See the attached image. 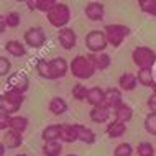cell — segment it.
I'll return each instance as SVG.
<instances>
[{
	"instance_id": "obj_17",
	"label": "cell",
	"mask_w": 156,
	"mask_h": 156,
	"mask_svg": "<svg viewBox=\"0 0 156 156\" xmlns=\"http://www.w3.org/2000/svg\"><path fill=\"white\" fill-rule=\"evenodd\" d=\"M87 104L90 107H100L105 105V89L99 86L89 87V94H87Z\"/></svg>"
},
{
	"instance_id": "obj_4",
	"label": "cell",
	"mask_w": 156,
	"mask_h": 156,
	"mask_svg": "<svg viewBox=\"0 0 156 156\" xmlns=\"http://www.w3.org/2000/svg\"><path fill=\"white\" fill-rule=\"evenodd\" d=\"M133 64L138 66V69L143 67H154L156 64V51L150 46H136L132 53Z\"/></svg>"
},
{
	"instance_id": "obj_23",
	"label": "cell",
	"mask_w": 156,
	"mask_h": 156,
	"mask_svg": "<svg viewBox=\"0 0 156 156\" xmlns=\"http://www.w3.org/2000/svg\"><path fill=\"white\" fill-rule=\"evenodd\" d=\"M48 108L53 115H64L67 108H69V105H67V102L62 97H53L48 104Z\"/></svg>"
},
{
	"instance_id": "obj_36",
	"label": "cell",
	"mask_w": 156,
	"mask_h": 156,
	"mask_svg": "<svg viewBox=\"0 0 156 156\" xmlns=\"http://www.w3.org/2000/svg\"><path fill=\"white\" fill-rule=\"evenodd\" d=\"M12 117L13 115H10L8 112H5V110H0V128L2 130H7L10 128V122H12Z\"/></svg>"
},
{
	"instance_id": "obj_19",
	"label": "cell",
	"mask_w": 156,
	"mask_h": 156,
	"mask_svg": "<svg viewBox=\"0 0 156 156\" xmlns=\"http://www.w3.org/2000/svg\"><path fill=\"white\" fill-rule=\"evenodd\" d=\"M138 77V84L143 87H153L156 82V74L153 71V67H143V69H138L136 73Z\"/></svg>"
},
{
	"instance_id": "obj_43",
	"label": "cell",
	"mask_w": 156,
	"mask_h": 156,
	"mask_svg": "<svg viewBox=\"0 0 156 156\" xmlns=\"http://www.w3.org/2000/svg\"><path fill=\"white\" fill-rule=\"evenodd\" d=\"M18 2H20V3H22V2H23V3H27V2H28V0H18Z\"/></svg>"
},
{
	"instance_id": "obj_14",
	"label": "cell",
	"mask_w": 156,
	"mask_h": 156,
	"mask_svg": "<svg viewBox=\"0 0 156 156\" xmlns=\"http://www.w3.org/2000/svg\"><path fill=\"white\" fill-rule=\"evenodd\" d=\"M2 143L7 146L8 150H16L23 145V133H18L15 130H7L3 133Z\"/></svg>"
},
{
	"instance_id": "obj_37",
	"label": "cell",
	"mask_w": 156,
	"mask_h": 156,
	"mask_svg": "<svg viewBox=\"0 0 156 156\" xmlns=\"http://www.w3.org/2000/svg\"><path fill=\"white\" fill-rule=\"evenodd\" d=\"M146 107H148L150 112H156V92H153V94L148 97V100H146Z\"/></svg>"
},
{
	"instance_id": "obj_1",
	"label": "cell",
	"mask_w": 156,
	"mask_h": 156,
	"mask_svg": "<svg viewBox=\"0 0 156 156\" xmlns=\"http://www.w3.org/2000/svg\"><path fill=\"white\" fill-rule=\"evenodd\" d=\"M69 71L79 81H87V79L94 77V74L97 73L95 66L92 64L89 56H82V54H79L69 61Z\"/></svg>"
},
{
	"instance_id": "obj_20",
	"label": "cell",
	"mask_w": 156,
	"mask_h": 156,
	"mask_svg": "<svg viewBox=\"0 0 156 156\" xmlns=\"http://www.w3.org/2000/svg\"><path fill=\"white\" fill-rule=\"evenodd\" d=\"M76 130H77V141L86 143V145H94L97 136L94 133V130H90L89 126L82 125V123H76Z\"/></svg>"
},
{
	"instance_id": "obj_28",
	"label": "cell",
	"mask_w": 156,
	"mask_h": 156,
	"mask_svg": "<svg viewBox=\"0 0 156 156\" xmlns=\"http://www.w3.org/2000/svg\"><path fill=\"white\" fill-rule=\"evenodd\" d=\"M35 67H36V73L43 79L51 81V61L49 59H38Z\"/></svg>"
},
{
	"instance_id": "obj_34",
	"label": "cell",
	"mask_w": 156,
	"mask_h": 156,
	"mask_svg": "<svg viewBox=\"0 0 156 156\" xmlns=\"http://www.w3.org/2000/svg\"><path fill=\"white\" fill-rule=\"evenodd\" d=\"M3 18H5L8 28H16L20 23H22V16H20L18 12H8Z\"/></svg>"
},
{
	"instance_id": "obj_18",
	"label": "cell",
	"mask_w": 156,
	"mask_h": 156,
	"mask_svg": "<svg viewBox=\"0 0 156 156\" xmlns=\"http://www.w3.org/2000/svg\"><path fill=\"white\" fill-rule=\"evenodd\" d=\"M126 132V123L120 120H115L113 119L112 122H108L107 123V128H105V133H107L108 138H112V140H117V138H122Z\"/></svg>"
},
{
	"instance_id": "obj_31",
	"label": "cell",
	"mask_w": 156,
	"mask_h": 156,
	"mask_svg": "<svg viewBox=\"0 0 156 156\" xmlns=\"http://www.w3.org/2000/svg\"><path fill=\"white\" fill-rule=\"evenodd\" d=\"M143 126L148 135L156 136V112H148V115L145 117V122H143Z\"/></svg>"
},
{
	"instance_id": "obj_40",
	"label": "cell",
	"mask_w": 156,
	"mask_h": 156,
	"mask_svg": "<svg viewBox=\"0 0 156 156\" xmlns=\"http://www.w3.org/2000/svg\"><path fill=\"white\" fill-rule=\"evenodd\" d=\"M5 151H7V146L3 143H0V156H5Z\"/></svg>"
},
{
	"instance_id": "obj_27",
	"label": "cell",
	"mask_w": 156,
	"mask_h": 156,
	"mask_svg": "<svg viewBox=\"0 0 156 156\" xmlns=\"http://www.w3.org/2000/svg\"><path fill=\"white\" fill-rule=\"evenodd\" d=\"M28 125H30L28 117H25V115H13V117H12L10 128H8V130H15V132H18V133H25V130L28 128Z\"/></svg>"
},
{
	"instance_id": "obj_12",
	"label": "cell",
	"mask_w": 156,
	"mask_h": 156,
	"mask_svg": "<svg viewBox=\"0 0 156 156\" xmlns=\"http://www.w3.org/2000/svg\"><path fill=\"white\" fill-rule=\"evenodd\" d=\"M120 104H123L120 87H108V89H105V105L110 110H115Z\"/></svg>"
},
{
	"instance_id": "obj_22",
	"label": "cell",
	"mask_w": 156,
	"mask_h": 156,
	"mask_svg": "<svg viewBox=\"0 0 156 156\" xmlns=\"http://www.w3.org/2000/svg\"><path fill=\"white\" fill-rule=\"evenodd\" d=\"M56 3H58L56 0H28L27 7L33 12L36 10V12H44V13H48Z\"/></svg>"
},
{
	"instance_id": "obj_35",
	"label": "cell",
	"mask_w": 156,
	"mask_h": 156,
	"mask_svg": "<svg viewBox=\"0 0 156 156\" xmlns=\"http://www.w3.org/2000/svg\"><path fill=\"white\" fill-rule=\"evenodd\" d=\"M10 71H12V62L8 58L2 56L0 58V76L5 77V76H10Z\"/></svg>"
},
{
	"instance_id": "obj_3",
	"label": "cell",
	"mask_w": 156,
	"mask_h": 156,
	"mask_svg": "<svg viewBox=\"0 0 156 156\" xmlns=\"http://www.w3.org/2000/svg\"><path fill=\"white\" fill-rule=\"evenodd\" d=\"M23 102H25V94H20V92L7 89L2 95H0V110H5V112L10 113V115H15V113L22 108Z\"/></svg>"
},
{
	"instance_id": "obj_41",
	"label": "cell",
	"mask_w": 156,
	"mask_h": 156,
	"mask_svg": "<svg viewBox=\"0 0 156 156\" xmlns=\"http://www.w3.org/2000/svg\"><path fill=\"white\" fill-rule=\"evenodd\" d=\"M0 25H2V27H0V31H5V28H7V22H5V18H2V22H0Z\"/></svg>"
},
{
	"instance_id": "obj_10",
	"label": "cell",
	"mask_w": 156,
	"mask_h": 156,
	"mask_svg": "<svg viewBox=\"0 0 156 156\" xmlns=\"http://www.w3.org/2000/svg\"><path fill=\"white\" fill-rule=\"evenodd\" d=\"M49 61H51V81L66 77V74L69 73V62L61 56L53 58Z\"/></svg>"
},
{
	"instance_id": "obj_24",
	"label": "cell",
	"mask_w": 156,
	"mask_h": 156,
	"mask_svg": "<svg viewBox=\"0 0 156 156\" xmlns=\"http://www.w3.org/2000/svg\"><path fill=\"white\" fill-rule=\"evenodd\" d=\"M113 119L115 120H120V122H123V123H128L130 120L133 119V108L130 107L128 104H120L119 107L115 108V110H113Z\"/></svg>"
},
{
	"instance_id": "obj_15",
	"label": "cell",
	"mask_w": 156,
	"mask_h": 156,
	"mask_svg": "<svg viewBox=\"0 0 156 156\" xmlns=\"http://www.w3.org/2000/svg\"><path fill=\"white\" fill-rule=\"evenodd\" d=\"M61 133H62V123H51L41 130V140L44 143L58 141V140H61Z\"/></svg>"
},
{
	"instance_id": "obj_16",
	"label": "cell",
	"mask_w": 156,
	"mask_h": 156,
	"mask_svg": "<svg viewBox=\"0 0 156 156\" xmlns=\"http://www.w3.org/2000/svg\"><path fill=\"white\" fill-rule=\"evenodd\" d=\"M89 56V59L92 61V64L95 66V69L97 71H105V69H108L112 64V58H110V54H107V53H89L87 54Z\"/></svg>"
},
{
	"instance_id": "obj_7",
	"label": "cell",
	"mask_w": 156,
	"mask_h": 156,
	"mask_svg": "<svg viewBox=\"0 0 156 156\" xmlns=\"http://www.w3.org/2000/svg\"><path fill=\"white\" fill-rule=\"evenodd\" d=\"M23 41H25V44L30 46V48L40 49V48H43L44 43H46V33L41 27H31L25 31Z\"/></svg>"
},
{
	"instance_id": "obj_25",
	"label": "cell",
	"mask_w": 156,
	"mask_h": 156,
	"mask_svg": "<svg viewBox=\"0 0 156 156\" xmlns=\"http://www.w3.org/2000/svg\"><path fill=\"white\" fill-rule=\"evenodd\" d=\"M5 49L8 51V54H12V56H15V58H22L27 54V46H25V43H22V41H18V40L7 41Z\"/></svg>"
},
{
	"instance_id": "obj_11",
	"label": "cell",
	"mask_w": 156,
	"mask_h": 156,
	"mask_svg": "<svg viewBox=\"0 0 156 156\" xmlns=\"http://www.w3.org/2000/svg\"><path fill=\"white\" fill-rule=\"evenodd\" d=\"M84 13L90 22H102L105 16V7L100 2H89L84 8Z\"/></svg>"
},
{
	"instance_id": "obj_21",
	"label": "cell",
	"mask_w": 156,
	"mask_h": 156,
	"mask_svg": "<svg viewBox=\"0 0 156 156\" xmlns=\"http://www.w3.org/2000/svg\"><path fill=\"white\" fill-rule=\"evenodd\" d=\"M138 86V77L133 73H123L119 77V87L125 92H133Z\"/></svg>"
},
{
	"instance_id": "obj_5",
	"label": "cell",
	"mask_w": 156,
	"mask_h": 156,
	"mask_svg": "<svg viewBox=\"0 0 156 156\" xmlns=\"http://www.w3.org/2000/svg\"><path fill=\"white\" fill-rule=\"evenodd\" d=\"M104 31H105V36H107V40H108V44L113 46V48L122 46V43L125 41V38L130 35V28L126 27V25H122V23L105 25Z\"/></svg>"
},
{
	"instance_id": "obj_30",
	"label": "cell",
	"mask_w": 156,
	"mask_h": 156,
	"mask_svg": "<svg viewBox=\"0 0 156 156\" xmlns=\"http://www.w3.org/2000/svg\"><path fill=\"white\" fill-rule=\"evenodd\" d=\"M71 94H73V99L76 100H87V94H89V87H86L82 82H77L73 86V90H71Z\"/></svg>"
},
{
	"instance_id": "obj_44",
	"label": "cell",
	"mask_w": 156,
	"mask_h": 156,
	"mask_svg": "<svg viewBox=\"0 0 156 156\" xmlns=\"http://www.w3.org/2000/svg\"><path fill=\"white\" fill-rule=\"evenodd\" d=\"M15 156H28V154H23V153H22V154H15Z\"/></svg>"
},
{
	"instance_id": "obj_26",
	"label": "cell",
	"mask_w": 156,
	"mask_h": 156,
	"mask_svg": "<svg viewBox=\"0 0 156 156\" xmlns=\"http://www.w3.org/2000/svg\"><path fill=\"white\" fill-rule=\"evenodd\" d=\"M61 141H64V143L77 141V130H76V123H62Z\"/></svg>"
},
{
	"instance_id": "obj_8",
	"label": "cell",
	"mask_w": 156,
	"mask_h": 156,
	"mask_svg": "<svg viewBox=\"0 0 156 156\" xmlns=\"http://www.w3.org/2000/svg\"><path fill=\"white\" fill-rule=\"evenodd\" d=\"M28 87H30V79H28V76L25 73H22V71L12 73L7 77V89L20 92V94H27Z\"/></svg>"
},
{
	"instance_id": "obj_38",
	"label": "cell",
	"mask_w": 156,
	"mask_h": 156,
	"mask_svg": "<svg viewBox=\"0 0 156 156\" xmlns=\"http://www.w3.org/2000/svg\"><path fill=\"white\" fill-rule=\"evenodd\" d=\"M143 12L148 13V15H151V16H156V0H151V2L148 3V7H146Z\"/></svg>"
},
{
	"instance_id": "obj_42",
	"label": "cell",
	"mask_w": 156,
	"mask_h": 156,
	"mask_svg": "<svg viewBox=\"0 0 156 156\" xmlns=\"http://www.w3.org/2000/svg\"><path fill=\"white\" fill-rule=\"evenodd\" d=\"M66 156H79V154H74V153H69V154H66Z\"/></svg>"
},
{
	"instance_id": "obj_13",
	"label": "cell",
	"mask_w": 156,
	"mask_h": 156,
	"mask_svg": "<svg viewBox=\"0 0 156 156\" xmlns=\"http://www.w3.org/2000/svg\"><path fill=\"white\" fill-rule=\"evenodd\" d=\"M112 110L107 107V105H100V107H92L89 112V119L94 122V123H107L110 120Z\"/></svg>"
},
{
	"instance_id": "obj_9",
	"label": "cell",
	"mask_w": 156,
	"mask_h": 156,
	"mask_svg": "<svg viewBox=\"0 0 156 156\" xmlns=\"http://www.w3.org/2000/svg\"><path fill=\"white\" fill-rule=\"evenodd\" d=\"M58 43L61 44V48L64 49H73L76 44H77V35L73 28L66 27L58 30Z\"/></svg>"
},
{
	"instance_id": "obj_32",
	"label": "cell",
	"mask_w": 156,
	"mask_h": 156,
	"mask_svg": "<svg viewBox=\"0 0 156 156\" xmlns=\"http://www.w3.org/2000/svg\"><path fill=\"white\" fill-rule=\"evenodd\" d=\"M133 146L130 143H120L113 150V156H133Z\"/></svg>"
},
{
	"instance_id": "obj_33",
	"label": "cell",
	"mask_w": 156,
	"mask_h": 156,
	"mask_svg": "<svg viewBox=\"0 0 156 156\" xmlns=\"http://www.w3.org/2000/svg\"><path fill=\"white\" fill-rule=\"evenodd\" d=\"M136 154H138V156H154L153 145H151V143H148V141L138 143V146H136Z\"/></svg>"
},
{
	"instance_id": "obj_29",
	"label": "cell",
	"mask_w": 156,
	"mask_h": 156,
	"mask_svg": "<svg viewBox=\"0 0 156 156\" xmlns=\"http://www.w3.org/2000/svg\"><path fill=\"white\" fill-rule=\"evenodd\" d=\"M62 153V143L58 141H46L43 145V154L44 156H61Z\"/></svg>"
},
{
	"instance_id": "obj_39",
	"label": "cell",
	"mask_w": 156,
	"mask_h": 156,
	"mask_svg": "<svg viewBox=\"0 0 156 156\" xmlns=\"http://www.w3.org/2000/svg\"><path fill=\"white\" fill-rule=\"evenodd\" d=\"M151 2V0H138V5H140V8H141V12L145 10L146 7H148V3Z\"/></svg>"
},
{
	"instance_id": "obj_2",
	"label": "cell",
	"mask_w": 156,
	"mask_h": 156,
	"mask_svg": "<svg viewBox=\"0 0 156 156\" xmlns=\"http://www.w3.org/2000/svg\"><path fill=\"white\" fill-rule=\"evenodd\" d=\"M46 20L49 22V25L54 28H58V30H61V28H66L67 23L71 22V8L66 5V3H59L58 2L56 5H54L51 10L46 13Z\"/></svg>"
},
{
	"instance_id": "obj_6",
	"label": "cell",
	"mask_w": 156,
	"mask_h": 156,
	"mask_svg": "<svg viewBox=\"0 0 156 156\" xmlns=\"http://www.w3.org/2000/svg\"><path fill=\"white\" fill-rule=\"evenodd\" d=\"M84 43H86V48L90 53H104L105 48L108 46V40L105 36L104 30H92L86 35Z\"/></svg>"
}]
</instances>
